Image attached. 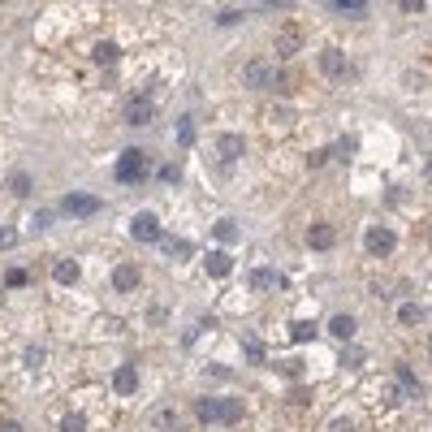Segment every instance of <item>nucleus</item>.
I'll return each mask as SVG.
<instances>
[{"label": "nucleus", "instance_id": "obj_1", "mask_svg": "<svg viewBox=\"0 0 432 432\" xmlns=\"http://www.w3.org/2000/svg\"><path fill=\"white\" fill-rule=\"evenodd\" d=\"M117 177H121L125 186H134V182H143V177H147V165H143V151H139V147H125V151H121Z\"/></svg>", "mask_w": 432, "mask_h": 432}, {"label": "nucleus", "instance_id": "obj_2", "mask_svg": "<svg viewBox=\"0 0 432 432\" xmlns=\"http://www.w3.org/2000/svg\"><path fill=\"white\" fill-rule=\"evenodd\" d=\"M363 246L372 251L376 260H389V256H393V246H398V234H393V230H385V225H372L368 238H363Z\"/></svg>", "mask_w": 432, "mask_h": 432}, {"label": "nucleus", "instance_id": "obj_3", "mask_svg": "<svg viewBox=\"0 0 432 432\" xmlns=\"http://www.w3.org/2000/svg\"><path fill=\"white\" fill-rule=\"evenodd\" d=\"M242 83H246L251 91H272V87H277V74H272L268 61H251V65L242 69Z\"/></svg>", "mask_w": 432, "mask_h": 432}, {"label": "nucleus", "instance_id": "obj_4", "mask_svg": "<svg viewBox=\"0 0 432 432\" xmlns=\"http://www.w3.org/2000/svg\"><path fill=\"white\" fill-rule=\"evenodd\" d=\"M61 212H65V216H95V212H99V199L87 195V190H69V195L61 199Z\"/></svg>", "mask_w": 432, "mask_h": 432}, {"label": "nucleus", "instance_id": "obj_5", "mask_svg": "<svg viewBox=\"0 0 432 432\" xmlns=\"http://www.w3.org/2000/svg\"><path fill=\"white\" fill-rule=\"evenodd\" d=\"M130 238H134V242H160L165 234H160L156 212H139V216L130 221Z\"/></svg>", "mask_w": 432, "mask_h": 432}, {"label": "nucleus", "instance_id": "obj_6", "mask_svg": "<svg viewBox=\"0 0 432 432\" xmlns=\"http://www.w3.org/2000/svg\"><path fill=\"white\" fill-rule=\"evenodd\" d=\"M242 151H246V139H242V134H234V130L216 134V160H221V165H234Z\"/></svg>", "mask_w": 432, "mask_h": 432}, {"label": "nucleus", "instance_id": "obj_7", "mask_svg": "<svg viewBox=\"0 0 432 432\" xmlns=\"http://www.w3.org/2000/svg\"><path fill=\"white\" fill-rule=\"evenodd\" d=\"M320 74H324V78H346V74H350V61H346L342 48H324V53H320Z\"/></svg>", "mask_w": 432, "mask_h": 432}, {"label": "nucleus", "instance_id": "obj_8", "mask_svg": "<svg viewBox=\"0 0 432 432\" xmlns=\"http://www.w3.org/2000/svg\"><path fill=\"white\" fill-rule=\"evenodd\" d=\"M139 281H143V272H139V264H117V268H113V290H121V294H130V290H139Z\"/></svg>", "mask_w": 432, "mask_h": 432}, {"label": "nucleus", "instance_id": "obj_9", "mask_svg": "<svg viewBox=\"0 0 432 432\" xmlns=\"http://www.w3.org/2000/svg\"><path fill=\"white\" fill-rule=\"evenodd\" d=\"M294 121H298V117H294V109H286V104H272V109L264 113V125H268L272 134H286Z\"/></svg>", "mask_w": 432, "mask_h": 432}, {"label": "nucleus", "instance_id": "obj_10", "mask_svg": "<svg viewBox=\"0 0 432 432\" xmlns=\"http://www.w3.org/2000/svg\"><path fill=\"white\" fill-rule=\"evenodd\" d=\"M277 57H281V61H290V57H298V48H302V31L298 27H290V31H281V35H277Z\"/></svg>", "mask_w": 432, "mask_h": 432}, {"label": "nucleus", "instance_id": "obj_11", "mask_svg": "<svg viewBox=\"0 0 432 432\" xmlns=\"http://www.w3.org/2000/svg\"><path fill=\"white\" fill-rule=\"evenodd\" d=\"M203 272H208L212 281H221V277H230V272H234V260H230V251H212V256L203 260Z\"/></svg>", "mask_w": 432, "mask_h": 432}, {"label": "nucleus", "instance_id": "obj_12", "mask_svg": "<svg viewBox=\"0 0 432 432\" xmlns=\"http://www.w3.org/2000/svg\"><path fill=\"white\" fill-rule=\"evenodd\" d=\"M151 117H156V109H151V99H143V95H134L130 104H125V121L130 125H147Z\"/></svg>", "mask_w": 432, "mask_h": 432}, {"label": "nucleus", "instance_id": "obj_13", "mask_svg": "<svg viewBox=\"0 0 432 432\" xmlns=\"http://www.w3.org/2000/svg\"><path fill=\"white\" fill-rule=\"evenodd\" d=\"M272 286H286V277L277 268H251V290H272Z\"/></svg>", "mask_w": 432, "mask_h": 432}, {"label": "nucleus", "instance_id": "obj_14", "mask_svg": "<svg viewBox=\"0 0 432 432\" xmlns=\"http://www.w3.org/2000/svg\"><path fill=\"white\" fill-rule=\"evenodd\" d=\"M333 242H337L333 225H312V230H307V246H312V251H328Z\"/></svg>", "mask_w": 432, "mask_h": 432}, {"label": "nucleus", "instance_id": "obj_15", "mask_svg": "<svg viewBox=\"0 0 432 432\" xmlns=\"http://www.w3.org/2000/svg\"><path fill=\"white\" fill-rule=\"evenodd\" d=\"M91 61H95V65H117V61H121V48H117L113 39H99V43L91 48Z\"/></svg>", "mask_w": 432, "mask_h": 432}, {"label": "nucleus", "instance_id": "obj_16", "mask_svg": "<svg viewBox=\"0 0 432 432\" xmlns=\"http://www.w3.org/2000/svg\"><path fill=\"white\" fill-rule=\"evenodd\" d=\"M113 389H117L121 398H130V393L139 389V372H134V368H117V372H113Z\"/></svg>", "mask_w": 432, "mask_h": 432}, {"label": "nucleus", "instance_id": "obj_17", "mask_svg": "<svg viewBox=\"0 0 432 432\" xmlns=\"http://www.w3.org/2000/svg\"><path fill=\"white\" fill-rule=\"evenodd\" d=\"M354 316H333L328 320V337H337V342H354Z\"/></svg>", "mask_w": 432, "mask_h": 432}, {"label": "nucleus", "instance_id": "obj_18", "mask_svg": "<svg viewBox=\"0 0 432 432\" xmlns=\"http://www.w3.org/2000/svg\"><path fill=\"white\" fill-rule=\"evenodd\" d=\"M238 234H242L238 221H216V225H212V242H221V246H234Z\"/></svg>", "mask_w": 432, "mask_h": 432}, {"label": "nucleus", "instance_id": "obj_19", "mask_svg": "<svg viewBox=\"0 0 432 432\" xmlns=\"http://www.w3.org/2000/svg\"><path fill=\"white\" fill-rule=\"evenodd\" d=\"M393 372H398V389H402V393H411V398H424V385L415 380V372H411V368H406V363H398Z\"/></svg>", "mask_w": 432, "mask_h": 432}, {"label": "nucleus", "instance_id": "obj_20", "mask_svg": "<svg viewBox=\"0 0 432 432\" xmlns=\"http://www.w3.org/2000/svg\"><path fill=\"white\" fill-rule=\"evenodd\" d=\"M424 302H402V307H398V320L406 324V328H415V324H424Z\"/></svg>", "mask_w": 432, "mask_h": 432}, {"label": "nucleus", "instance_id": "obj_21", "mask_svg": "<svg viewBox=\"0 0 432 432\" xmlns=\"http://www.w3.org/2000/svg\"><path fill=\"white\" fill-rule=\"evenodd\" d=\"M160 246H165L169 260H186V256H190V242H186V238H160Z\"/></svg>", "mask_w": 432, "mask_h": 432}, {"label": "nucleus", "instance_id": "obj_22", "mask_svg": "<svg viewBox=\"0 0 432 432\" xmlns=\"http://www.w3.org/2000/svg\"><path fill=\"white\" fill-rule=\"evenodd\" d=\"M246 411H242V402L238 398H221V424H238Z\"/></svg>", "mask_w": 432, "mask_h": 432}, {"label": "nucleus", "instance_id": "obj_23", "mask_svg": "<svg viewBox=\"0 0 432 432\" xmlns=\"http://www.w3.org/2000/svg\"><path fill=\"white\" fill-rule=\"evenodd\" d=\"M53 277H57L61 286H74V281H78V260H61V264L53 268Z\"/></svg>", "mask_w": 432, "mask_h": 432}, {"label": "nucleus", "instance_id": "obj_24", "mask_svg": "<svg viewBox=\"0 0 432 432\" xmlns=\"http://www.w3.org/2000/svg\"><path fill=\"white\" fill-rule=\"evenodd\" d=\"M195 415H199L203 424H216V419H221V402H216V398H203V402L195 406Z\"/></svg>", "mask_w": 432, "mask_h": 432}, {"label": "nucleus", "instance_id": "obj_25", "mask_svg": "<svg viewBox=\"0 0 432 432\" xmlns=\"http://www.w3.org/2000/svg\"><path fill=\"white\" fill-rule=\"evenodd\" d=\"M173 139L182 143V147H190V143H195V121H190V117H177V125H173Z\"/></svg>", "mask_w": 432, "mask_h": 432}, {"label": "nucleus", "instance_id": "obj_26", "mask_svg": "<svg viewBox=\"0 0 432 432\" xmlns=\"http://www.w3.org/2000/svg\"><path fill=\"white\" fill-rule=\"evenodd\" d=\"M290 333H294V342H316V333H320V324H316V320H298V324L290 328Z\"/></svg>", "mask_w": 432, "mask_h": 432}, {"label": "nucleus", "instance_id": "obj_27", "mask_svg": "<svg viewBox=\"0 0 432 432\" xmlns=\"http://www.w3.org/2000/svg\"><path fill=\"white\" fill-rule=\"evenodd\" d=\"M242 350H246V359H251V363H264V359H268V350H264V342H260V337H246V342H242Z\"/></svg>", "mask_w": 432, "mask_h": 432}, {"label": "nucleus", "instance_id": "obj_28", "mask_svg": "<svg viewBox=\"0 0 432 432\" xmlns=\"http://www.w3.org/2000/svg\"><path fill=\"white\" fill-rule=\"evenodd\" d=\"M333 9H337V13H346V18H363V13H368V5H363V0H337Z\"/></svg>", "mask_w": 432, "mask_h": 432}, {"label": "nucleus", "instance_id": "obj_29", "mask_svg": "<svg viewBox=\"0 0 432 432\" xmlns=\"http://www.w3.org/2000/svg\"><path fill=\"white\" fill-rule=\"evenodd\" d=\"M61 432H87V419L78 411H69V415H61Z\"/></svg>", "mask_w": 432, "mask_h": 432}, {"label": "nucleus", "instance_id": "obj_30", "mask_svg": "<svg viewBox=\"0 0 432 432\" xmlns=\"http://www.w3.org/2000/svg\"><path fill=\"white\" fill-rule=\"evenodd\" d=\"M9 190H13V195H31V177H27V173H13V177H9Z\"/></svg>", "mask_w": 432, "mask_h": 432}, {"label": "nucleus", "instance_id": "obj_31", "mask_svg": "<svg viewBox=\"0 0 432 432\" xmlns=\"http://www.w3.org/2000/svg\"><path fill=\"white\" fill-rule=\"evenodd\" d=\"M242 22V9H221L216 13V27H238Z\"/></svg>", "mask_w": 432, "mask_h": 432}, {"label": "nucleus", "instance_id": "obj_32", "mask_svg": "<svg viewBox=\"0 0 432 432\" xmlns=\"http://www.w3.org/2000/svg\"><path fill=\"white\" fill-rule=\"evenodd\" d=\"M363 359H368L363 350H342V368H363Z\"/></svg>", "mask_w": 432, "mask_h": 432}, {"label": "nucleus", "instance_id": "obj_33", "mask_svg": "<svg viewBox=\"0 0 432 432\" xmlns=\"http://www.w3.org/2000/svg\"><path fill=\"white\" fill-rule=\"evenodd\" d=\"M27 368H31V372L43 368V346H31V350H27Z\"/></svg>", "mask_w": 432, "mask_h": 432}, {"label": "nucleus", "instance_id": "obj_34", "mask_svg": "<svg viewBox=\"0 0 432 432\" xmlns=\"http://www.w3.org/2000/svg\"><path fill=\"white\" fill-rule=\"evenodd\" d=\"M18 242V230H13V225H0V251H9Z\"/></svg>", "mask_w": 432, "mask_h": 432}, {"label": "nucleus", "instance_id": "obj_35", "mask_svg": "<svg viewBox=\"0 0 432 432\" xmlns=\"http://www.w3.org/2000/svg\"><path fill=\"white\" fill-rule=\"evenodd\" d=\"M5 286H9V290H18V286H27V272H22V268L5 272Z\"/></svg>", "mask_w": 432, "mask_h": 432}, {"label": "nucleus", "instance_id": "obj_36", "mask_svg": "<svg viewBox=\"0 0 432 432\" xmlns=\"http://www.w3.org/2000/svg\"><path fill=\"white\" fill-rule=\"evenodd\" d=\"M385 406H402V389L398 385H385Z\"/></svg>", "mask_w": 432, "mask_h": 432}, {"label": "nucleus", "instance_id": "obj_37", "mask_svg": "<svg viewBox=\"0 0 432 432\" xmlns=\"http://www.w3.org/2000/svg\"><path fill=\"white\" fill-rule=\"evenodd\" d=\"M307 165H312V169H324V165H328V151H312Z\"/></svg>", "mask_w": 432, "mask_h": 432}, {"label": "nucleus", "instance_id": "obj_38", "mask_svg": "<svg viewBox=\"0 0 432 432\" xmlns=\"http://www.w3.org/2000/svg\"><path fill=\"white\" fill-rule=\"evenodd\" d=\"M160 177H165V182H177V177H182V169H177V165H165Z\"/></svg>", "mask_w": 432, "mask_h": 432}, {"label": "nucleus", "instance_id": "obj_39", "mask_svg": "<svg viewBox=\"0 0 432 432\" xmlns=\"http://www.w3.org/2000/svg\"><path fill=\"white\" fill-rule=\"evenodd\" d=\"M53 221H57V212H35V225H39V230H48Z\"/></svg>", "mask_w": 432, "mask_h": 432}, {"label": "nucleus", "instance_id": "obj_40", "mask_svg": "<svg viewBox=\"0 0 432 432\" xmlns=\"http://www.w3.org/2000/svg\"><path fill=\"white\" fill-rule=\"evenodd\" d=\"M0 432H27V428H22L18 419H0Z\"/></svg>", "mask_w": 432, "mask_h": 432}, {"label": "nucleus", "instance_id": "obj_41", "mask_svg": "<svg viewBox=\"0 0 432 432\" xmlns=\"http://www.w3.org/2000/svg\"><path fill=\"white\" fill-rule=\"evenodd\" d=\"M428 359H432V342H428Z\"/></svg>", "mask_w": 432, "mask_h": 432}, {"label": "nucleus", "instance_id": "obj_42", "mask_svg": "<svg viewBox=\"0 0 432 432\" xmlns=\"http://www.w3.org/2000/svg\"><path fill=\"white\" fill-rule=\"evenodd\" d=\"M428 177H432V160H428Z\"/></svg>", "mask_w": 432, "mask_h": 432}]
</instances>
